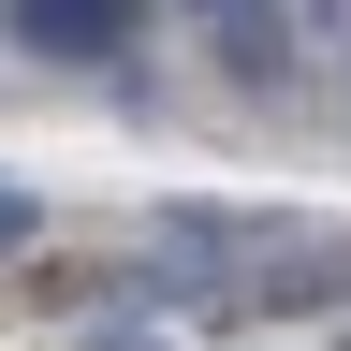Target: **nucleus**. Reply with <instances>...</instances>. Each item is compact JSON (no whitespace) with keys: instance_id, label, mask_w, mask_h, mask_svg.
Returning <instances> with one entry per match:
<instances>
[{"instance_id":"obj_1","label":"nucleus","mask_w":351,"mask_h":351,"mask_svg":"<svg viewBox=\"0 0 351 351\" xmlns=\"http://www.w3.org/2000/svg\"><path fill=\"white\" fill-rule=\"evenodd\" d=\"M29 59H117L132 44V0H0Z\"/></svg>"},{"instance_id":"obj_2","label":"nucleus","mask_w":351,"mask_h":351,"mask_svg":"<svg viewBox=\"0 0 351 351\" xmlns=\"http://www.w3.org/2000/svg\"><path fill=\"white\" fill-rule=\"evenodd\" d=\"M0 249H29V191H15V176H0Z\"/></svg>"}]
</instances>
